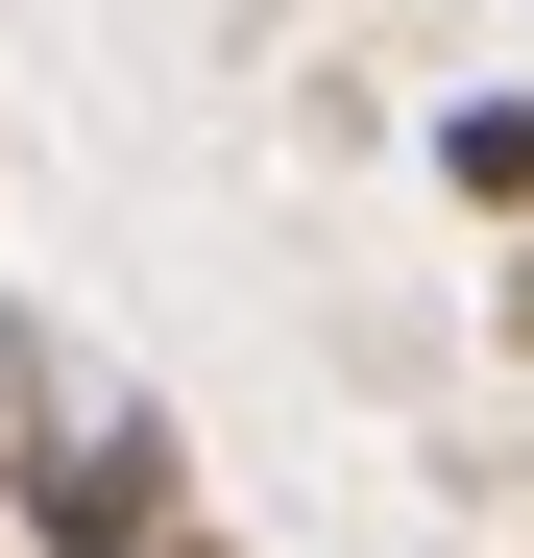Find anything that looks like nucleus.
<instances>
[{
  "instance_id": "obj_1",
  "label": "nucleus",
  "mask_w": 534,
  "mask_h": 558,
  "mask_svg": "<svg viewBox=\"0 0 534 558\" xmlns=\"http://www.w3.org/2000/svg\"><path fill=\"white\" fill-rule=\"evenodd\" d=\"M170 486H195V461H170V413L122 389V413H73V437L25 461V534H49V558H170V534H195Z\"/></svg>"
},
{
  "instance_id": "obj_2",
  "label": "nucleus",
  "mask_w": 534,
  "mask_h": 558,
  "mask_svg": "<svg viewBox=\"0 0 534 558\" xmlns=\"http://www.w3.org/2000/svg\"><path fill=\"white\" fill-rule=\"evenodd\" d=\"M49 437H73V413H49V340H25V292H0V486H25Z\"/></svg>"
},
{
  "instance_id": "obj_3",
  "label": "nucleus",
  "mask_w": 534,
  "mask_h": 558,
  "mask_svg": "<svg viewBox=\"0 0 534 558\" xmlns=\"http://www.w3.org/2000/svg\"><path fill=\"white\" fill-rule=\"evenodd\" d=\"M437 170H462V195H534V98H462V122H437Z\"/></svg>"
}]
</instances>
